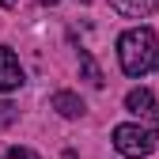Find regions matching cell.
Returning a JSON list of instances; mask_svg holds the SVG:
<instances>
[{
	"instance_id": "4",
	"label": "cell",
	"mask_w": 159,
	"mask_h": 159,
	"mask_svg": "<svg viewBox=\"0 0 159 159\" xmlns=\"http://www.w3.org/2000/svg\"><path fill=\"white\" fill-rule=\"evenodd\" d=\"M125 110L140 114V117H152V114H159V110H155V95H152L148 87H136V91H129V95H125Z\"/></svg>"
},
{
	"instance_id": "6",
	"label": "cell",
	"mask_w": 159,
	"mask_h": 159,
	"mask_svg": "<svg viewBox=\"0 0 159 159\" xmlns=\"http://www.w3.org/2000/svg\"><path fill=\"white\" fill-rule=\"evenodd\" d=\"M114 8L121 15H129V19H144L159 8V0H114Z\"/></svg>"
},
{
	"instance_id": "5",
	"label": "cell",
	"mask_w": 159,
	"mask_h": 159,
	"mask_svg": "<svg viewBox=\"0 0 159 159\" xmlns=\"http://www.w3.org/2000/svg\"><path fill=\"white\" fill-rule=\"evenodd\" d=\"M53 110L61 117H80V114H84V98L72 95V91H57L53 95Z\"/></svg>"
},
{
	"instance_id": "8",
	"label": "cell",
	"mask_w": 159,
	"mask_h": 159,
	"mask_svg": "<svg viewBox=\"0 0 159 159\" xmlns=\"http://www.w3.org/2000/svg\"><path fill=\"white\" fill-rule=\"evenodd\" d=\"M15 117H19V110H15L11 102H0V129H4V125H11Z\"/></svg>"
},
{
	"instance_id": "11",
	"label": "cell",
	"mask_w": 159,
	"mask_h": 159,
	"mask_svg": "<svg viewBox=\"0 0 159 159\" xmlns=\"http://www.w3.org/2000/svg\"><path fill=\"white\" fill-rule=\"evenodd\" d=\"M38 4H57V0H38Z\"/></svg>"
},
{
	"instance_id": "7",
	"label": "cell",
	"mask_w": 159,
	"mask_h": 159,
	"mask_svg": "<svg viewBox=\"0 0 159 159\" xmlns=\"http://www.w3.org/2000/svg\"><path fill=\"white\" fill-rule=\"evenodd\" d=\"M80 68H84V76L91 80L95 87H102V84H106V80H102V72H98V65L91 61V53H87V49H80Z\"/></svg>"
},
{
	"instance_id": "9",
	"label": "cell",
	"mask_w": 159,
	"mask_h": 159,
	"mask_svg": "<svg viewBox=\"0 0 159 159\" xmlns=\"http://www.w3.org/2000/svg\"><path fill=\"white\" fill-rule=\"evenodd\" d=\"M8 159H38V155H34L30 148H19V144H15V148L8 152Z\"/></svg>"
},
{
	"instance_id": "1",
	"label": "cell",
	"mask_w": 159,
	"mask_h": 159,
	"mask_svg": "<svg viewBox=\"0 0 159 159\" xmlns=\"http://www.w3.org/2000/svg\"><path fill=\"white\" fill-rule=\"evenodd\" d=\"M117 61H121L125 76H148L159 68V38L148 27H133L117 38Z\"/></svg>"
},
{
	"instance_id": "10",
	"label": "cell",
	"mask_w": 159,
	"mask_h": 159,
	"mask_svg": "<svg viewBox=\"0 0 159 159\" xmlns=\"http://www.w3.org/2000/svg\"><path fill=\"white\" fill-rule=\"evenodd\" d=\"M0 4H4V8H15V0H0Z\"/></svg>"
},
{
	"instance_id": "3",
	"label": "cell",
	"mask_w": 159,
	"mask_h": 159,
	"mask_svg": "<svg viewBox=\"0 0 159 159\" xmlns=\"http://www.w3.org/2000/svg\"><path fill=\"white\" fill-rule=\"evenodd\" d=\"M19 84H23V68H19V57L0 46V91H15Z\"/></svg>"
},
{
	"instance_id": "2",
	"label": "cell",
	"mask_w": 159,
	"mask_h": 159,
	"mask_svg": "<svg viewBox=\"0 0 159 159\" xmlns=\"http://www.w3.org/2000/svg\"><path fill=\"white\" fill-rule=\"evenodd\" d=\"M114 148L129 155V159H140V155H152L159 148V125H117L114 129Z\"/></svg>"
}]
</instances>
